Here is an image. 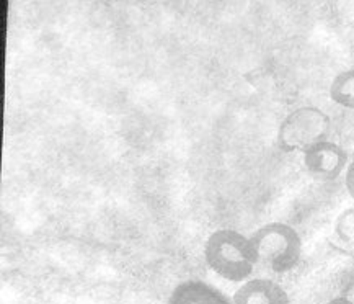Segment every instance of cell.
Instances as JSON below:
<instances>
[{
	"instance_id": "9c48e42d",
	"label": "cell",
	"mask_w": 354,
	"mask_h": 304,
	"mask_svg": "<svg viewBox=\"0 0 354 304\" xmlns=\"http://www.w3.org/2000/svg\"><path fill=\"white\" fill-rule=\"evenodd\" d=\"M344 184H346V190H348L349 197H351L354 202V162H351V164L348 166L346 177H344Z\"/></svg>"
},
{
	"instance_id": "3957f363",
	"label": "cell",
	"mask_w": 354,
	"mask_h": 304,
	"mask_svg": "<svg viewBox=\"0 0 354 304\" xmlns=\"http://www.w3.org/2000/svg\"><path fill=\"white\" fill-rule=\"evenodd\" d=\"M331 128L328 113L317 107H301L284 118L278 131V144L284 152H306L326 141Z\"/></svg>"
},
{
	"instance_id": "30bf717a",
	"label": "cell",
	"mask_w": 354,
	"mask_h": 304,
	"mask_svg": "<svg viewBox=\"0 0 354 304\" xmlns=\"http://www.w3.org/2000/svg\"><path fill=\"white\" fill-rule=\"evenodd\" d=\"M326 304H354L351 299H348V298H335V299H331L330 303H326Z\"/></svg>"
},
{
	"instance_id": "52a82bcc",
	"label": "cell",
	"mask_w": 354,
	"mask_h": 304,
	"mask_svg": "<svg viewBox=\"0 0 354 304\" xmlns=\"http://www.w3.org/2000/svg\"><path fill=\"white\" fill-rule=\"evenodd\" d=\"M330 98L346 110H354V67L335 75L330 84Z\"/></svg>"
},
{
	"instance_id": "6da1fadb",
	"label": "cell",
	"mask_w": 354,
	"mask_h": 304,
	"mask_svg": "<svg viewBox=\"0 0 354 304\" xmlns=\"http://www.w3.org/2000/svg\"><path fill=\"white\" fill-rule=\"evenodd\" d=\"M204 260L221 278L245 283L255 270L258 257L247 235L234 229H217L204 244Z\"/></svg>"
},
{
	"instance_id": "5b68a950",
	"label": "cell",
	"mask_w": 354,
	"mask_h": 304,
	"mask_svg": "<svg viewBox=\"0 0 354 304\" xmlns=\"http://www.w3.org/2000/svg\"><path fill=\"white\" fill-rule=\"evenodd\" d=\"M234 304H290L289 294L270 278H252L235 292Z\"/></svg>"
},
{
	"instance_id": "277c9868",
	"label": "cell",
	"mask_w": 354,
	"mask_h": 304,
	"mask_svg": "<svg viewBox=\"0 0 354 304\" xmlns=\"http://www.w3.org/2000/svg\"><path fill=\"white\" fill-rule=\"evenodd\" d=\"M304 166L317 180H337L348 169V154L337 143L326 139L304 152Z\"/></svg>"
},
{
	"instance_id": "ba28073f",
	"label": "cell",
	"mask_w": 354,
	"mask_h": 304,
	"mask_svg": "<svg viewBox=\"0 0 354 304\" xmlns=\"http://www.w3.org/2000/svg\"><path fill=\"white\" fill-rule=\"evenodd\" d=\"M335 233L343 242L354 246V208L344 210L338 216L337 224H335Z\"/></svg>"
},
{
	"instance_id": "7a4b0ae2",
	"label": "cell",
	"mask_w": 354,
	"mask_h": 304,
	"mask_svg": "<svg viewBox=\"0 0 354 304\" xmlns=\"http://www.w3.org/2000/svg\"><path fill=\"white\" fill-rule=\"evenodd\" d=\"M258 263L274 274L290 271L302 257V239L292 226L286 222H268L250 235Z\"/></svg>"
},
{
	"instance_id": "8992f818",
	"label": "cell",
	"mask_w": 354,
	"mask_h": 304,
	"mask_svg": "<svg viewBox=\"0 0 354 304\" xmlns=\"http://www.w3.org/2000/svg\"><path fill=\"white\" fill-rule=\"evenodd\" d=\"M165 304H234V301L206 281L186 280L176 285Z\"/></svg>"
}]
</instances>
